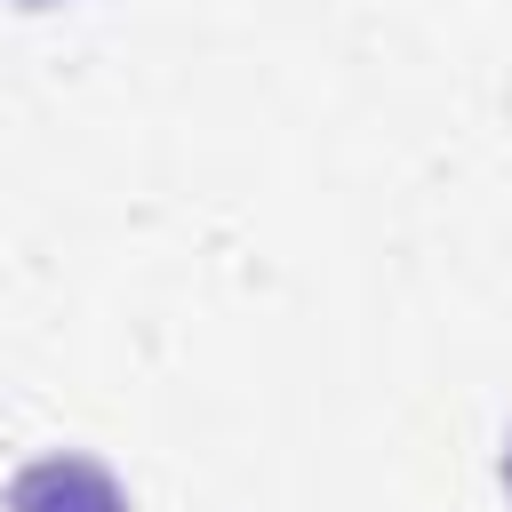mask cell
Segmentation results:
<instances>
[{
    "label": "cell",
    "mask_w": 512,
    "mask_h": 512,
    "mask_svg": "<svg viewBox=\"0 0 512 512\" xmlns=\"http://www.w3.org/2000/svg\"><path fill=\"white\" fill-rule=\"evenodd\" d=\"M8 512H128V488L96 456L56 448V456H32L8 480Z\"/></svg>",
    "instance_id": "1"
},
{
    "label": "cell",
    "mask_w": 512,
    "mask_h": 512,
    "mask_svg": "<svg viewBox=\"0 0 512 512\" xmlns=\"http://www.w3.org/2000/svg\"><path fill=\"white\" fill-rule=\"evenodd\" d=\"M24 8H56V0H24Z\"/></svg>",
    "instance_id": "3"
},
{
    "label": "cell",
    "mask_w": 512,
    "mask_h": 512,
    "mask_svg": "<svg viewBox=\"0 0 512 512\" xmlns=\"http://www.w3.org/2000/svg\"><path fill=\"white\" fill-rule=\"evenodd\" d=\"M504 496H512V440H504Z\"/></svg>",
    "instance_id": "2"
}]
</instances>
